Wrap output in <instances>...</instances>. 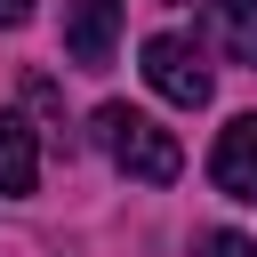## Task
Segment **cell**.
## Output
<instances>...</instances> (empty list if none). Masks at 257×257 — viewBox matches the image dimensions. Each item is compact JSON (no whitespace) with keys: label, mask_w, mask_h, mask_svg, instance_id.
<instances>
[{"label":"cell","mask_w":257,"mask_h":257,"mask_svg":"<svg viewBox=\"0 0 257 257\" xmlns=\"http://www.w3.org/2000/svg\"><path fill=\"white\" fill-rule=\"evenodd\" d=\"M96 145L112 153V169L120 177H137V185H177L185 177V153H177V137L153 120V112H137V104H96Z\"/></svg>","instance_id":"cell-1"},{"label":"cell","mask_w":257,"mask_h":257,"mask_svg":"<svg viewBox=\"0 0 257 257\" xmlns=\"http://www.w3.org/2000/svg\"><path fill=\"white\" fill-rule=\"evenodd\" d=\"M145 80H153V96H169L177 112H201L209 104V64H201V48L185 40V32H153L145 40Z\"/></svg>","instance_id":"cell-2"},{"label":"cell","mask_w":257,"mask_h":257,"mask_svg":"<svg viewBox=\"0 0 257 257\" xmlns=\"http://www.w3.org/2000/svg\"><path fill=\"white\" fill-rule=\"evenodd\" d=\"M120 16H128V0H64V56L80 72H104L120 48Z\"/></svg>","instance_id":"cell-3"},{"label":"cell","mask_w":257,"mask_h":257,"mask_svg":"<svg viewBox=\"0 0 257 257\" xmlns=\"http://www.w3.org/2000/svg\"><path fill=\"white\" fill-rule=\"evenodd\" d=\"M209 185L225 201H257V112H233L209 145Z\"/></svg>","instance_id":"cell-4"},{"label":"cell","mask_w":257,"mask_h":257,"mask_svg":"<svg viewBox=\"0 0 257 257\" xmlns=\"http://www.w3.org/2000/svg\"><path fill=\"white\" fill-rule=\"evenodd\" d=\"M32 185H40V137H32L24 112H0V193L24 201Z\"/></svg>","instance_id":"cell-5"},{"label":"cell","mask_w":257,"mask_h":257,"mask_svg":"<svg viewBox=\"0 0 257 257\" xmlns=\"http://www.w3.org/2000/svg\"><path fill=\"white\" fill-rule=\"evenodd\" d=\"M209 32H217V48H225L233 64H257V8H249V0H217V8H209Z\"/></svg>","instance_id":"cell-6"},{"label":"cell","mask_w":257,"mask_h":257,"mask_svg":"<svg viewBox=\"0 0 257 257\" xmlns=\"http://www.w3.org/2000/svg\"><path fill=\"white\" fill-rule=\"evenodd\" d=\"M209 257H257L249 233H209Z\"/></svg>","instance_id":"cell-7"},{"label":"cell","mask_w":257,"mask_h":257,"mask_svg":"<svg viewBox=\"0 0 257 257\" xmlns=\"http://www.w3.org/2000/svg\"><path fill=\"white\" fill-rule=\"evenodd\" d=\"M32 8H40V0H0V32H16V24H32Z\"/></svg>","instance_id":"cell-8"}]
</instances>
